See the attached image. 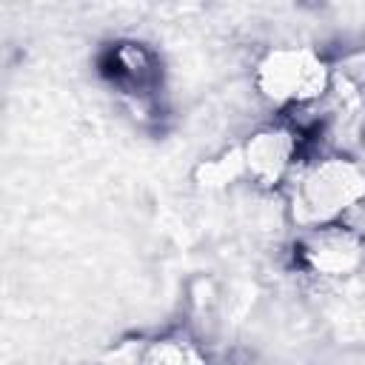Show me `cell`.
I'll return each instance as SVG.
<instances>
[{
  "label": "cell",
  "instance_id": "cell-3",
  "mask_svg": "<svg viewBox=\"0 0 365 365\" xmlns=\"http://www.w3.org/2000/svg\"><path fill=\"white\" fill-rule=\"evenodd\" d=\"M103 80L117 91V97L143 123L163 117V60L160 54L137 40L108 43L97 60Z\"/></svg>",
  "mask_w": 365,
  "mask_h": 365
},
{
  "label": "cell",
  "instance_id": "cell-4",
  "mask_svg": "<svg viewBox=\"0 0 365 365\" xmlns=\"http://www.w3.org/2000/svg\"><path fill=\"white\" fill-rule=\"evenodd\" d=\"M308 128L294 123L291 117L279 123H268L257 128L242 145V174L251 180L257 188H279L288 185L294 171L305 160V143H308Z\"/></svg>",
  "mask_w": 365,
  "mask_h": 365
},
{
  "label": "cell",
  "instance_id": "cell-6",
  "mask_svg": "<svg viewBox=\"0 0 365 365\" xmlns=\"http://www.w3.org/2000/svg\"><path fill=\"white\" fill-rule=\"evenodd\" d=\"M131 365H208V359L197 339L182 331H171L137 345Z\"/></svg>",
  "mask_w": 365,
  "mask_h": 365
},
{
  "label": "cell",
  "instance_id": "cell-5",
  "mask_svg": "<svg viewBox=\"0 0 365 365\" xmlns=\"http://www.w3.org/2000/svg\"><path fill=\"white\" fill-rule=\"evenodd\" d=\"M297 265L319 279H345L365 268V231L351 220L305 228L294 242Z\"/></svg>",
  "mask_w": 365,
  "mask_h": 365
},
{
  "label": "cell",
  "instance_id": "cell-7",
  "mask_svg": "<svg viewBox=\"0 0 365 365\" xmlns=\"http://www.w3.org/2000/svg\"><path fill=\"white\" fill-rule=\"evenodd\" d=\"M359 137H362V145H365V111H362V117H359Z\"/></svg>",
  "mask_w": 365,
  "mask_h": 365
},
{
  "label": "cell",
  "instance_id": "cell-2",
  "mask_svg": "<svg viewBox=\"0 0 365 365\" xmlns=\"http://www.w3.org/2000/svg\"><path fill=\"white\" fill-rule=\"evenodd\" d=\"M334 68L311 46H277L254 66L257 94L285 117L319 106L331 94Z\"/></svg>",
  "mask_w": 365,
  "mask_h": 365
},
{
  "label": "cell",
  "instance_id": "cell-1",
  "mask_svg": "<svg viewBox=\"0 0 365 365\" xmlns=\"http://www.w3.org/2000/svg\"><path fill=\"white\" fill-rule=\"evenodd\" d=\"M285 188L297 228L342 222L365 205V165L348 154L305 157Z\"/></svg>",
  "mask_w": 365,
  "mask_h": 365
}]
</instances>
